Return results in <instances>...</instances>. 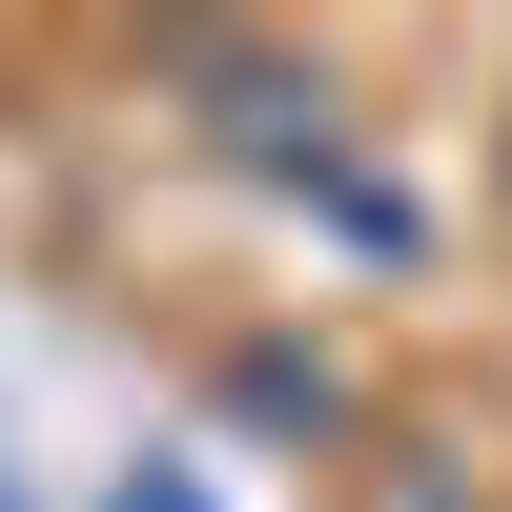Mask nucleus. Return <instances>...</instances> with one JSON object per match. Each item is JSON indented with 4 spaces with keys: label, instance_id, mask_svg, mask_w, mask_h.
Wrapping results in <instances>:
<instances>
[{
    "label": "nucleus",
    "instance_id": "nucleus-1",
    "mask_svg": "<svg viewBox=\"0 0 512 512\" xmlns=\"http://www.w3.org/2000/svg\"><path fill=\"white\" fill-rule=\"evenodd\" d=\"M123 512H205V492H123Z\"/></svg>",
    "mask_w": 512,
    "mask_h": 512
}]
</instances>
